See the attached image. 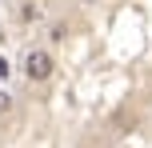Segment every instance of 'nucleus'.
I'll list each match as a JSON object with an SVG mask.
<instances>
[{
  "mask_svg": "<svg viewBox=\"0 0 152 148\" xmlns=\"http://www.w3.org/2000/svg\"><path fill=\"white\" fill-rule=\"evenodd\" d=\"M4 76H8V60L0 56V80H4Z\"/></svg>",
  "mask_w": 152,
  "mask_h": 148,
  "instance_id": "20e7f679",
  "label": "nucleus"
},
{
  "mask_svg": "<svg viewBox=\"0 0 152 148\" xmlns=\"http://www.w3.org/2000/svg\"><path fill=\"white\" fill-rule=\"evenodd\" d=\"M64 32H68L64 24H52V32H48V36H52V44H60V40H64Z\"/></svg>",
  "mask_w": 152,
  "mask_h": 148,
  "instance_id": "7ed1b4c3",
  "label": "nucleus"
},
{
  "mask_svg": "<svg viewBox=\"0 0 152 148\" xmlns=\"http://www.w3.org/2000/svg\"><path fill=\"white\" fill-rule=\"evenodd\" d=\"M20 68H24V76H28L32 84H44V80L56 72V60H52V52H48V48H28V52H24V60H20Z\"/></svg>",
  "mask_w": 152,
  "mask_h": 148,
  "instance_id": "f257e3e1",
  "label": "nucleus"
},
{
  "mask_svg": "<svg viewBox=\"0 0 152 148\" xmlns=\"http://www.w3.org/2000/svg\"><path fill=\"white\" fill-rule=\"evenodd\" d=\"M84 4H92V0H84Z\"/></svg>",
  "mask_w": 152,
  "mask_h": 148,
  "instance_id": "39448f33",
  "label": "nucleus"
},
{
  "mask_svg": "<svg viewBox=\"0 0 152 148\" xmlns=\"http://www.w3.org/2000/svg\"><path fill=\"white\" fill-rule=\"evenodd\" d=\"M8 108H12V92H4V88H0V116H4Z\"/></svg>",
  "mask_w": 152,
  "mask_h": 148,
  "instance_id": "f03ea898",
  "label": "nucleus"
}]
</instances>
